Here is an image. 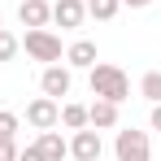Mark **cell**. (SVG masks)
I'll use <instances>...</instances> for the list:
<instances>
[{
	"instance_id": "13",
	"label": "cell",
	"mask_w": 161,
	"mask_h": 161,
	"mask_svg": "<svg viewBox=\"0 0 161 161\" xmlns=\"http://www.w3.org/2000/svg\"><path fill=\"white\" fill-rule=\"evenodd\" d=\"M87 4V13L96 18V22H109V18H118V9H122V0H83Z\"/></svg>"
},
{
	"instance_id": "2",
	"label": "cell",
	"mask_w": 161,
	"mask_h": 161,
	"mask_svg": "<svg viewBox=\"0 0 161 161\" xmlns=\"http://www.w3.org/2000/svg\"><path fill=\"white\" fill-rule=\"evenodd\" d=\"M22 48H26V57H35V61H44V65H57L61 61V39H57L48 26H35V31H26V39H22Z\"/></svg>"
},
{
	"instance_id": "7",
	"label": "cell",
	"mask_w": 161,
	"mask_h": 161,
	"mask_svg": "<svg viewBox=\"0 0 161 161\" xmlns=\"http://www.w3.org/2000/svg\"><path fill=\"white\" fill-rule=\"evenodd\" d=\"M83 18H87V4H83V0H57V4H53V22L61 31L83 26Z\"/></svg>"
},
{
	"instance_id": "15",
	"label": "cell",
	"mask_w": 161,
	"mask_h": 161,
	"mask_svg": "<svg viewBox=\"0 0 161 161\" xmlns=\"http://www.w3.org/2000/svg\"><path fill=\"white\" fill-rule=\"evenodd\" d=\"M18 48H22V39H18L13 31L0 26V61H13V57H18Z\"/></svg>"
},
{
	"instance_id": "6",
	"label": "cell",
	"mask_w": 161,
	"mask_h": 161,
	"mask_svg": "<svg viewBox=\"0 0 161 161\" xmlns=\"http://www.w3.org/2000/svg\"><path fill=\"white\" fill-rule=\"evenodd\" d=\"M100 153H105V144H100V131L96 126L74 131V139H70V157L74 161H100Z\"/></svg>"
},
{
	"instance_id": "9",
	"label": "cell",
	"mask_w": 161,
	"mask_h": 161,
	"mask_svg": "<svg viewBox=\"0 0 161 161\" xmlns=\"http://www.w3.org/2000/svg\"><path fill=\"white\" fill-rule=\"evenodd\" d=\"M18 18H22L26 31L48 26V22H53V4H48V0H22V4H18Z\"/></svg>"
},
{
	"instance_id": "16",
	"label": "cell",
	"mask_w": 161,
	"mask_h": 161,
	"mask_svg": "<svg viewBox=\"0 0 161 161\" xmlns=\"http://www.w3.org/2000/svg\"><path fill=\"white\" fill-rule=\"evenodd\" d=\"M18 126H22V118H18V113H9V109H0V139H13Z\"/></svg>"
},
{
	"instance_id": "10",
	"label": "cell",
	"mask_w": 161,
	"mask_h": 161,
	"mask_svg": "<svg viewBox=\"0 0 161 161\" xmlns=\"http://www.w3.org/2000/svg\"><path fill=\"white\" fill-rule=\"evenodd\" d=\"M87 126H96V131H113V126H118V105L96 96V100L87 105Z\"/></svg>"
},
{
	"instance_id": "3",
	"label": "cell",
	"mask_w": 161,
	"mask_h": 161,
	"mask_svg": "<svg viewBox=\"0 0 161 161\" xmlns=\"http://www.w3.org/2000/svg\"><path fill=\"white\" fill-rule=\"evenodd\" d=\"M113 153H118V161H153V153H148V135H144V131H135V126L118 131V139H113Z\"/></svg>"
},
{
	"instance_id": "5",
	"label": "cell",
	"mask_w": 161,
	"mask_h": 161,
	"mask_svg": "<svg viewBox=\"0 0 161 161\" xmlns=\"http://www.w3.org/2000/svg\"><path fill=\"white\" fill-rule=\"evenodd\" d=\"M39 87H44V96H53V100H61V96H70V87H74V74H70V65H44V74H39Z\"/></svg>"
},
{
	"instance_id": "18",
	"label": "cell",
	"mask_w": 161,
	"mask_h": 161,
	"mask_svg": "<svg viewBox=\"0 0 161 161\" xmlns=\"http://www.w3.org/2000/svg\"><path fill=\"white\" fill-rule=\"evenodd\" d=\"M18 161H44V153L35 144H26V148H18Z\"/></svg>"
},
{
	"instance_id": "17",
	"label": "cell",
	"mask_w": 161,
	"mask_h": 161,
	"mask_svg": "<svg viewBox=\"0 0 161 161\" xmlns=\"http://www.w3.org/2000/svg\"><path fill=\"white\" fill-rule=\"evenodd\" d=\"M0 161H18V144L13 139H0Z\"/></svg>"
},
{
	"instance_id": "21",
	"label": "cell",
	"mask_w": 161,
	"mask_h": 161,
	"mask_svg": "<svg viewBox=\"0 0 161 161\" xmlns=\"http://www.w3.org/2000/svg\"><path fill=\"white\" fill-rule=\"evenodd\" d=\"M0 22H4V13H0Z\"/></svg>"
},
{
	"instance_id": "14",
	"label": "cell",
	"mask_w": 161,
	"mask_h": 161,
	"mask_svg": "<svg viewBox=\"0 0 161 161\" xmlns=\"http://www.w3.org/2000/svg\"><path fill=\"white\" fill-rule=\"evenodd\" d=\"M139 96L153 100V105H161V70H148V74L139 79Z\"/></svg>"
},
{
	"instance_id": "12",
	"label": "cell",
	"mask_w": 161,
	"mask_h": 161,
	"mask_svg": "<svg viewBox=\"0 0 161 161\" xmlns=\"http://www.w3.org/2000/svg\"><path fill=\"white\" fill-rule=\"evenodd\" d=\"M61 126H65V131H83V126H87V105L65 100V105H61Z\"/></svg>"
},
{
	"instance_id": "19",
	"label": "cell",
	"mask_w": 161,
	"mask_h": 161,
	"mask_svg": "<svg viewBox=\"0 0 161 161\" xmlns=\"http://www.w3.org/2000/svg\"><path fill=\"white\" fill-rule=\"evenodd\" d=\"M148 122H153V131H161V105H153V118Z\"/></svg>"
},
{
	"instance_id": "20",
	"label": "cell",
	"mask_w": 161,
	"mask_h": 161,
	"mask_svg": "<svg viewBox=\"0 0 161 161\" xmlns=\"http://www.w3.org/2000/svg\"><path fill=\"white\" fill-rule=\"evenodd\" d=\"M122 4H131V9H148L153 0H122Z\"/></svg>"
},
{
	"instance_id": "4",
	"label": "cell",
	"mask_w": 161,
	"mask_h": 161,
	"mask_svg": "<svg viewBox=\"0 0 161 161\" xmlns=\"http://www.w3.org/2000/svg\"><path fill=\"white\" fill-rule=\"evenodd\" d=\"M26 122L35 126V131H53V126H61V100H53V96H35L26 105Z\"/></svg>"
},
{
	"instance_id": "8",
	"label": "cell",
	"mask_w": 161,
	"mask_h": 161,
	"mask_svg": "<svg viewBox=\"0 0 161 161\" xmlns=\"http://www.w3.org/2000/svg\"><path fill=\"white\" fill-rule=\"evenodd\" d=\"M35 148L44 153V161H65V157H70V139L57 131V126H53V131H39Z\"/></svg>"
},
{
	"instance_id": "1",
	"label": "cell",
	"mask_w": 161,
	"mask_h": 161,
	"mask_svg": "<svg viewBox=\"0 0 161 161\" xmlns=\"http://www.w3.org/2000/svg\"><path fill=\"white\" fill-rule=\"evenodd\" d=\"M87 83H92V96L113 100V105H122V100L131 96V79H126V70H122V65H109V61H96V65L87 70Z\"/></svg>"
},
{
	"instance_id": "11",
	"label": "cell",
	"mask_w": 161,
	"mask_h": 161,
	"mask_svg": "<svg viewBox=\"0 0 161 161\" xmlns=\"http://www.w3.org/2000/svg\"><path fill=\"white\" fill-rule=\"evenodd\" d=\"M65 65H70V70H92V65H96V44H92V39H74V44L65 48Z\"/></svg>"
}]
</instances>
